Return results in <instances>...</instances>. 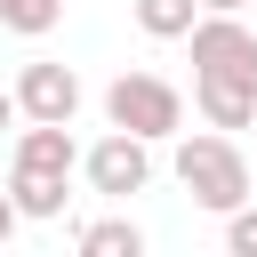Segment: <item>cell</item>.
I'll return each instance as SVG.
<instances>
[{"label": "cell", "mask_w": 257, "mask_h": 257, "mask_svg": "<svg viewBox=\"0 0 257 257\" xmlns=\"http://www.w3.org/2000/svg\"><path fill=\"white\" fill-rule=\"evenodd\" d=\"M177 185L201 201V209H241L249 201V161H241V145L225 137V128H209V137H185L177 145Z\"/></svg>", "instance_id": "1"}, {"label": "cell", "mask_w": 257, "mask_h": 257, "mask_svg": "<svg viewBox=\"0 0 257 257\" xmlns=\"http://www.w3.org/2000/svg\"><path fill=\"white\" fill-rule=\"evenodd\" d=\"M104 120L128 128V137H145V145H161V137L185 128V96H177L161 72H120V80L104 88Z\"/></svg>", "instance_id": "2"}, {"label": "cell", "mask_w": 257, "mask_h": 257, "mask_svg": "<svg viewBox=\"0 0 257 257\" xmlns=\"http://www.w3.org/2000/svg\"><path fill=\"white\" fill-rule=\"evenodd\" d=\"M80 177H88V193L128 201V193H145V185H153V145H145V137H128V128H112V137H96V145L80 153Z\"/></svg>", "instance_id": "3"}, {"label": "cell", "mask_w": 257, "mask_h": 257, "mask_svg": "<svg viewBox=\"0 0 257 257\" xmlns=\"http://www.w3.org/2000/svg\"><path fill=\"white\" fill-rule=\"evenodd\" d=\"M185 40H193V72H257V32H249L241 16L201 8Z\"/></svg>", "instance_id": "4"}, {"label": "cell", "mask_w": 257, "mask_h": 257, "mask_svg": "<svg viewBox=\"0 0 257 257\" xmlns=\"http://www.w3.org/2000/svg\"><path fill=\"white\" fill-rule=\"evenodd\" d=\"M16 112H24V120H72V112H80V72L56 64V56H32V64L16 72Z\"/></svg>", "instance_id": "5"}, {"label": "cell", "mask_w": 257, "mask_h": 257, "mask_svg": "<svg viewBox=\"0 0 257 257\" xmlns=\"http://www.w3.org/2000/svg\"><path fill=\"white\" fill-rule=\"evenodd\" d=\"M193 104L209 128H249L257 120V72H193Z\"/></svg>", "instance_id": "6"}, {"label": "cell", "mask_w": 257, "mask_h": 257, "mask_svg": "<svg viewBox=\"0 0 257 257\" xmlns=\"http://www.w3.org/2000/svg\"><path fill=\"white\" fill-rule=\"evenodd\" d=\"M16 169H40V177H72V169H80L72 120H32V128L16 137Z\"/></svg>", "instance_id": "7"}, {"label": "cell", "mask_w": 257, "mask_h": 257, "mask_svg": "<svg viewBox=\"0 0 257 257\" xmlns=\"http://www.w3.org/2000/svg\"><path fill=\"white\" fill-rule=\"evenodd\" d=\"M8 193H16V209L32 217V225H48V217H64V177H40V169H8Z\"/></svg>", "instance_id": "8"}, {"label": "cell", "mask_w": 257, "mask_h": 257, "mask_svg": "<svg viewBox=\"0 0 257 257\" xmlns=\"http://www.w3.org/2000/svg\"><path fill=\"white\" fill-rule=\"evenodd\" d=\"M80 257H145V233L128 217H96V225H80Z\"/></svg>", "instance_id": "9"}, {"label": "cell", "mask_w": 257, "mask_h": 257, "mask_svg": "<svg viewBox=\"0 0 257 257\" xmlns=\"http://www.w3.org/2000/svg\"><path fill=\"white\" fill-rule=\"evenodd\" d=\"M193 16H201V0H137V32H153V40H185Z\"/></svg>", "instance_id": "10"}, {"label": "cell", "mask_w": 257, "mask_h": 257, "mask_svg": "<svg viewBox=\"0 0 257 257\" xmlns=\"http://www.w3.org/2000/svg\"><path fill=\"white\" fill-rule=\"evenodd\" d=\"M56 16H64V0H0V24H8V32H24V40H40Z\"/></svg>", "instance_id": "11"}, {"label": "cell", "mask_w": 257, "mask_h": 257, "mask_svg": "<svg viewBox=\"0 0 257 257\" xmlns=\"http://www.w3.org/2000/svg\"><path fill=\"white\" fill-rule=\"evenodd\" d=\"M225 249H233V257H257V209H249V201L225 209Z\"/></svg>", "instance_id": "12"}, {"label": "cell", "mask_w": 257, "mask_h": 257, "mask_svg": "<svg viewBox=\"0 0 257 257\" xmlns=\"http://www.w3.org/2000/svg\"><path fill=\"white\" fill-rule=\"evenodd\" d=\"M16 225H24V209H16V193H0V241H16Z\"/></svg>", "instance_id": "13"}, {"label": "cell", "mask_w": 257, "mask_h": 257, "mask_svg": "<svg viewBox=\"0 0 257 257\" xmlns=\"http://www.w3.org/2000/svg\"><path fill=\"white\" fill-rule=\"evenodd\" d=\"M8 120H16V88H0V128H8Z\"/></svg>", "instance_id": "14"}, {"label": "cell", "mask_w": 257, "mask_h": 257, "mask_svg": "<svg viewBox=\"0 0 257 257\" xmlns=\"http://www.w3.org/2000/svg\"><path fill=\"white\" fill-rule=\"evenodd\" d=\"M201 8H217V16H241V8H249V0H201Z\"/></svg>", "instance_id": "15"}, {"label": "cell", "mask_w": 257, "mask_h": 257, "mask_svg": "<svg viewBox=\"0 0 257 257\" xmlns=\"http://www.w3.org/2000/svg\"><path fill=\"white\" fill-rule=\"evenodd\" d=\"M249 128H257V120H249Z\"/></svg>", "instance_id": "16"}]
</instances>
